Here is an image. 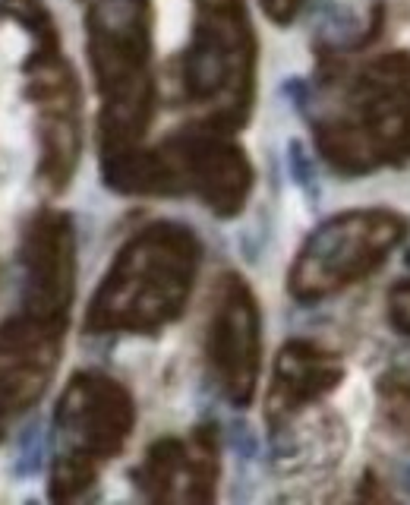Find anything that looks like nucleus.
Returning a JSON list of instances; mask_svg holds the SVG:
<instances>
[{"label":"nucleus","instance_id":"obj_5","mask_svg":"<svg viewBox=\"0 0 410 505\" xmlns=\"http://www.w3.org/2000/svg\"><path fill=\"white\" fill-rule=\"evenodd\" d=\"M253 45L240 10H215L199 22L196 41L186 54L183 83L199 102H240L250 83Z\"/></svg>","mask_w":410,"mask_h":505},{"label":"nucleus","instance_id":"obj_6","mask_svg":"<svg viewBox=\"0 0 410 505\" xmlns=\"http://www.w3.org/2000/svg\"><path fill=\"white\" fill-rule=\"evenodd\" d=\"M209 357L221 385L237 404H246L256 383L259 363V319L250 291L240 279H227L209 329Z\"/></svg>","mask_w":410,"mask_h":505},{"label":"nucleus","instance_id":"obj_3","mask_svg":"<svg viewBox=\"0 0 410 505\" xmlns=\"http://www.w3.org/2000/svg\"><path fill=\"white\" fill-rule=\"evenodd\" d=\"M133 408L123 389L95 373L73 376L54 417L51 496L70 499L95 480L102 461L123 446Z\"/></svg>","mask_w":410,"mask_h":505},{"label":"nucleus","instance_id":"obj_7","mask_svg":"<svg viewBox=\"0 0 410 505\" xmlns=\"http://www.w3.org/2000/svg\"><path fill=\"white\" fill-rule=\"evenodd\" d=\"M139 480L152 499H209L215 480V448L209 436H192L190 442L165 439L148 452L139 467Z\"/></svg>","mask_w":410,"mask_h":505},{"label":"nucleus","instance_id":"obj_1","mask_svg":"<svg viewBox=\"0 0 410 505\" xmlns=\"http://www.w3.org/2000/svg\"><path fill=\"white\" fill-rule=\"evenodd\" d=\"M196 272V244L183 227H148L120 252L98 291L89 329H155L180 313Z\"/></svg>","mask_w":410,"mask_h":505},{"label":"nucleus","instance_id":"obj_2","mask_svg":"<svg viewBox=\"0 0 410 505\" xmlns=\"http://www.w3.org/2000/svg\"><path fill=\"white\" fill-rule=\"evenodd\" d=\"M92 64L104 95V133L117 146L139 137L148 117L146 0H104L89 20Z\"/></svg>","mask_w":410,"mask_h":505},{"label":"nucleus","instance_id":"obj_4","mask_svg":"<svg viewBox=\"0 0 410 505\" xmlns=\"http://www.w3.org/2000/svg\"><path fill=\"white\" fill-rule=\"evenodd\" d=\"M64 319L22 300L20 313L0 325V439L45 392L58 363Z\"/></svg>","mask_w":410,"mask_h":505}]
</instances>
